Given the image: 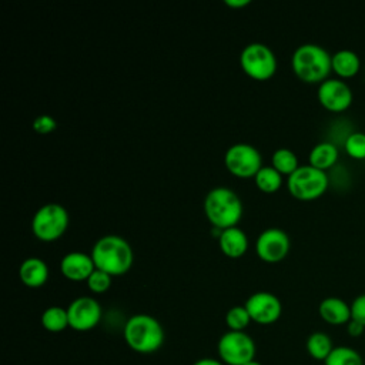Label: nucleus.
Returning a JSON list of instances; mask_svg holds the SVG:
<instances>
[{
  "label": "nucleus",
  "instance_id": "f257e3e1",
  "mask_svg": "<svg viewBox=\"0 0 365 365\" xmlns=\"http://www.w3.org/2000/svg\"><path fill=\"white\" fill-rule=\"evenodd\" d=\"M90 255L96 268L111 277H120L128 272L134 259L133 250L127 240L113 234L98 238L93 245Z\"/></svg>",
  "mask_w": 365,
  "mask_h": 365
},
{
  "label": "nucleus",
  "instance_id": "f03ea898",
  "mask_svg": "<svg viewBox=\"0 0 365 365\" xmlns=\"http://www.w3.org/2000/svg\"><path fill=\"white\" fill-rule=\"evenodd\" d=\"M124 341L138 354H153L164 344V329L157 318L148 314L131 315L123 329Z\"/></svg>",
  "mask_w": 365,
  "mask_h": 365
},
{
  "label": "nucleus",
  "instance_id": "7ed1b4c3",
  "mask_svg": "<svg viewBox=\"0 0 365 365\" xmlns=\"http://www.w3.org/2000/svg\"><path fill=\"white\" fill-rule=\"evenodd\" d=\"M204 212L215 230L237 227L242 217L241 198L227 187H215L204 198Z\"/></svg>",
  "mask_w": 365,
  "mask_h": 365
},
{
  "label": "nucleus",
  "instance_id": "20e7f679",
  "mask_svg": "<svg viewBox=\"0 0 365 365\" xmlns=\"http://www.w3.org/2000/svg\"><path fill=\"white\" fill-rule=\"evenodd\" d=\"M291 67L299 80L321 84L332 70V56L319 44L305 43L294 50Z\"/></svg>",
  "mask_w": 365,
  "mask_h": 365
},
{
  "label": "nucleus",
  "instance_id": "39448f33",
  "mask_svg": "<svg viewBox=\"0 0 365 365\" xmlns=\"http://www.w3.org/2000/svg\"><path fill=\"white\" fill-rule=\"evenodd\" d=\"M70 217L67 210L57 202L41 205L33 215L31 231L43 242L57 241L68 228Z\"/></svg>",
  "mask_w": 365,
  "mask_h": 365
},
{
  "label": "nucleus",
  "instance_id": "423d86ee",
  "mask_svg": "<svg viewBox=\"0 0 365 365\" xmlns=\"http://www.w3.org/2000/svg\"><path fill=\"white\" fill-rule=\"evenodd\" d=\"M289 194L302 201H311L321 197L328 188V175L325 171L312 165H299L287 181Z\"/></svg>",
  "mask_w": 365,
  "mask_h": 365
},
{
  "label": "nucleus",
  "instance_id": "0eeeda50",
  "mask_svg": "<svg viewBox=\"0 0 365 365\" xmlns=\"http://www.w3.org/2000/svg\"><path fill=\"white\" fill-rule=\"evenodd\" d=\"M240 64L244 73L258 81L271 78L277 71V57L264 43H250L240 54Z\"/></svg>",
  "mask_w": 365,
  "mask_h": 365
},
{
  "label": "nucleus",
  "instance_id": "6e6552de",
  "mask_svg": "<svg viewBox=\"0 0 365 365\" xmlns=\"http://www.w3.org/2000/svg\"><path fill=\"white\" fill-rule=\"evenodd\" d=\"M218 358L225 365H245L255 359V342L245 331H227L217 344Z\"/></svg>",
  "mask_w": 365,
  "mask_h": 365
},
{
  "label": "nucleus",
  "instance_id": "1a4fd4ad",
  "mask_svg": "<svg viewBox=\"0 0 365 365\" xmlns=\"http://www.w3.org/2000/svg\"><path fill=\"white\" fill-rule=\"evenodd\" d=\"M224 164L232 175L238 178H251L262 168V157L254 145L237 143L225 151Z\"/></svg>",
  "mask_w": 365,
  "mask_h": 365
},
{
  "label": "nucleus",
  "instance_id": "9d476101",
  "mask_svg": "<svg viewBox=\"0 0 365 365\" xmlns=\"http://www.w3.org/2000/svg\"><path fill=\"white\" fill-rule=\"evenodd\" d=\"M289 247L291 242L288 234L277 227L264 230L255 241V252L258 258L268 264L282 261L287 257Z\"/></svg>",
  "mask_w": 365,
  "mask_h": 365
},
{
  "label": "nucleus",
  "instance_id": "9b49d317",
  "mask_svg": "<svg viewBox=\"0 0 365 365\" xmlns=\"http://www.w3.org/2000/svg\"><path fill=\"white\" fill-rule=\"evenodd\" d=\"M68 325L74 331L86 332L96 328L101 319L103 309L93 297H78L67 307Z\"/></svg>",
  "mask_w": 365,
  "mask_h": 365
},
{
  "label": "nucleus",
  "instance_id": "f8f14e48",
  "mask_svg": "<svg viewBox=\"0 0 365 365\" xmlns=\"http://www.w3.org/2000/svg\"><path fill=\"white\" fill-rule=\"evenodd\" d=\"M244 305L251 321L259 325H271L277 322L282 312V305L278 297L267 291L254 292L247 298Z\"/></svg>",
  "mask_w": 365,
  "mask_h": 365
},
{
  "label": "nucleus",
  "instance_id": "ddd939ff",
  "mask_svg": "<svg viewBox=\"0 0 365 365\" xmlns=\"http://www.w3.org/2000/svg\"><path fill=\"white\" fill-rule=\"evenodd\" d=\"M318 101L329 111H344L352 103V90L338 78H327L318 87Z\"/></svg>",
  "mask_w": 365,
  "mask_h": 365
},
{
  "label": "nucleus",
  "instance_id": "4468645a",
  "mask_svg": "<svg viewBox=\"0 0 365 365\" xmlns=\"http://www.w3.org/2000/svg\"><path fill=\"white\" fill-rule=\"evenodd\" d=\"M96 269L91 255L80 251L66 254L60 261V271L70 281H87Z\"/></svg>",
  "mask_w": 365,
  "mask_h": 365
},
{
  "label": "nucleus",
  "instance_id": "2eb2a0df",
  "mask_svg": "<svg viewBox=\"0 0 365 365\" xmlns=\"http://www.w3.org/2000/svg\"><path fill=\"white\" fill-rule=\"evenodd\" d=\"M319 317L331 325H346L351 315V304L338 297H327L319 302L318 307Z\"/></svg>",
  "mask_w": 365,
  "mask_h": 365
},
{
  "label": "nucleus",
  "instance_id": "dca6fc26",
  "mask_svg": "<svg viewBox=\"0 0 365 365\" xmlns=\"http://www.w3.org/2000/svg\"><path fill=\"white\" fill-rule=\"evenodd\" d=\"M19 278L29 288H40L48 279V265L37 257L26 258L19 267Z\"/></svg>",
  "mask_w": 365,
  "mask_h": 365
},
{
  "label": "nucleus",
  "instance_id": "f3484780",
  "mask_svg": "<svg viewBox=\"0 0 365 365\" xmlns=\"http://www.w3.org/2000/svg\"><path fill=\"white\" fill-rule=\"evenodd\" d=\"M218 245L221 252L228 258H240L248 250V237L238 227L222 230L218 235Z\"/></svg>",
  "mask_w": 365,
  "mask_h": 365
},
{
  "label": "nucleus",
  "instance_id": "a211bd4d",
  "mask_svg": "<svg viewBox=\"0 0 365 365\" xmlns=\"http://www.w3.org/2000/svg\"><path fill=\"white\" fill-rule=\"evenodd\" d=\"M361 60L352 50L342 48L332 54V70L339 77H352L359 71Z\"/></svg>",
  "mask_w": 365,
  "mask_h": 365
},
{
  "label": "nucleus",
  "instance_id": "6ab92c4d",
  "mask_svg": "<svg viewBox=\"0 0 365 365\" xmlns=\"http://www.w3.org/2000/svg\"><path fill=\"white\" fill-rule=\"evenodd\" d=\"M309 165L325 171L332 167L338 160V148L328 141L315 144L309 151Z\"/></svg>",
  "mask_w": 365,
  "mask_h": 365
},
{
  "label": "nucleus",
  "instance_id": "aec40b11",
  "mask_svg": "<svg viewBox=\"0 0 365 365\" xmlns=\"http://www.w3.org/2000/svg\"><path fill=\"white\" fill-rule=\"evenodd\" d=\"M40 322H41V327L48 332L64 331L67 327H70L67 308H63L58 305H51V307L46 308L41 314Z\"/></svg>",
  "mask_w": 365,
  "mask_h": 365
},
{
  "label": "nucleus",
  "instance_id": "412c9836",
  "mask_svg": "<svg viewBox=\"0 0 365 365\" xmlns=\"http://www.w3.org/2000/svg\"><path fill=\"white\" fill-rule=\"evenodd\" d=\"M307 352L309 354L311 358L317 359V361H325L328 358V355L332 352V349L335 348L332 345V341L329 338L328 334L317 331L312 332L308 338H307Z\"/></svg>",
  "mask_w": 365,
  "mask_h": 365
},
{
  "label": "nucleus",
  "instance_id": "4be33fe9",
  "mask_svg": "<svg viewBox=\"0 0 365 365\" xmlns=\"http://www.w3.org/2000/svg\"><path fill=\"white\" fill-rule=\"evenodd\" d=\"M254 181L259 191L274 194L282 185V174H279L272 165H262V168L255 174Z\"/></svg>",
  "mask_w": 365,
  "mask_h": 365
},
{
  "label": "nucleus",
  "instance_id": "5701e85b",
  "mask_svg": "<svg viewBox=\"0 0 365 365\" xmlns=\"http://www.w3.org/2000/svg\"><path fill=\"white\" fill-rule=\"evenodd\" d=\"M271 165L282 175H291L298 167V157L289 148H278L271 157Z\"/></svg>",
  "mask_w": 365,
  "mask_h": 365
},
{
  "label": "nucleus",
  "instance_id": "b1692460",
  "mask_svg": "<svg viewBox=\"0 0 365 365\" xmlns=\"http://www.w3.org/2000/svg\"><path fill=\"white\" fill-rule=\"evenodd\" d=\"M324 365H364L362 356L358 351L351 346L339 345L332 349Z\"/></svg>",
  "mask_w": 365,
  "mask_h": 365
},
{
  "label": "nucleus",
  "instance_id": "393cba45",
  "mask_svg": "<svg viewBox=\"0 0 365 365\" xmlns=\"http://www.w3.org/2000/svg\"><path fill=\"white\" fill-rule=\"evenodd\" d=\"M250 322L252 321L245 305H234L225 314V325L228 327V331H245Z\"/></svg>",
  "mask_w": 365,
  "mask_h": 365
},
{
  "label": "nucleus",
  "instance_id": "a878e982",
  "mask_svg": "<svg viewBox=\"0 0 365 365\" xmlns=\"http://www.w3.org/2000/svg\"><path fill=\"white\" fill-rule=\"evenodd\" d=\"M111 281H113V277L98 268H96L93 271V274L87 278V287L91 292L94 294H103L106 292L110 287H111Z\"/></svg>",
  "mask_w": 365,
  "mask_h": 365
},
{
  "label": "nucleus",
  "instance_id": "bb28decb",
  "mask_svg": "<svg viewBox=\"0 0 365 365\" xmlns=\"http://www.w3.org/2000/svg\"><path fill=\"white\" fill-rule=\"evenodd\" d=\"M345 151L352 158H365V133L349 134L345 140Z\"/></svg>",
  "mask_w": 365,
  "mask_h": 365
},
{
  "label": "nucleus",
  "instance_id": "cd10ccee",
  "mask_svg": "<svg viewBox=\"0 0 365 365\" xmlns=\"http://www.w3.org/2000/svg\"><path fill=\"white\" fill-rule=\"evenodd\" d=\"M56 128H57V121L48 114H41L36 117L33 121V130L37 134H50Z\"/></svg>",
  "mask_w": 365,
  "mask_h": 365
},
{
  "label": "nucleus",
  "instance_id": "c85d7f7f",
  "mask_svg": "<svg viewBox=\"0 0 365 365\" xmlns=\"http://www.w3.org/2000/svg\"><path fill=\"white\" fill-rule=\"evenodd\" d=\"M351 315L352 319L358 321L365 327V294L354 298V301L351 302Z\"/></svg>",
  "mask_w": 365,
  "mask_h": 365
},
{
  "label": "nucleus",
  "instance_id": "c756f323",
  "mask_svg": "<svg viewBox=\"0 0 365 365\" xmlns=\"http://www.w3.org/2000/svg\"><path fill=\"white\" fill-rule=\"evenodd\" d=\"M364 331H365V327H364L362 324H359L358 321L352 319V318H351V321L346 324V332H348L351 336H354V338L362 335Z\"/></svg>",
  "mask_w": 365,
  "mask_h": 365
},
{
  "label": "nucleus",
  "instance_id": "7c9ffc66",
  "mask_svg": "<svg viewBox=\"0 0 365 365\" xmlns=\"http://www.w3.org/2000/svg\"><path fill=\"white\" fill-rule=\"evenodd\" d=\"M192 365H225V364L221 362V361L217 359V358H210V356H207V358H200V359H197Z\"/></svg>",
  "mask_w": 365,
  "mask_h": 365
},
{
  "label": "nucleus",
  "instance_id": "2f4dec72",
  "mask_svg": "<svg viewBox=\"0 0 365 365\" xmlns=\"http://www.w3.org/2000/svg\"><path fill=\"white\" fill-rule=\"evenodd\" d=\"M225 4L228 7H244L250 4V0H225Z\"/></svg>",
  "mask_w": 365,
  "mask_h": 365
},
{
  "label": "nucleus",
  "instance_id": "473e14b6",
  "mask_svg": "<svg viewBox=\"0 0 365 365\" xmlns=\"http://www.w3.org/2000/svg\"><path fill=\"white\" fill-rule=\"evenodd\" d=\"M245 365H262L261 362H258L257 359H252V361H250V362H247Z\"/></svg>",
  "mask_w": 365,
  "mask_h": 365
}]
</instances>
